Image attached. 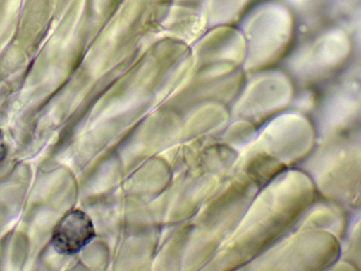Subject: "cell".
<instances>
[{
    "label": "cell",
    "mask_w": 361,
    "mask_h": 271,
    "mask_svg": "<svg viewBox=\"0 0 361 271\" xmlns=\"http://www.w3.org/2000/svg\"><path fill=\"white\" fill-rule=\"evenodd\" d=\"M94 236V227L90 217L81 210H73L55 226L52 242L60 253L73 254L87 245Z\"/></svg>",
    "instance_id": "1"
},
{
    "label": "cell",
    "mask_w": 361,
    "mask_h": 271,
    "mask_svg": "<svg viewBox=\"0 0 361 271\" xmlns=\"http://www.w3.org/2000/svg\"><path fill=\"white\" fill-rule=\"evenodd\" d=\"M6 145L3 135L0 131V162L5 158L6 155Z\"/></svg>",
    "instance_id": "2"
}]
</instances>
